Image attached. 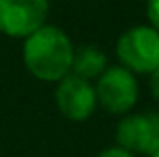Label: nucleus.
<instances>
[{"instance_id":"nucleus-1","label":"nucleus","mask_w":159,"mask_h":157,"mask_svg":"<svg viewBox=\"0 0 159 157\" xmlns=\"http://www.w3.org/2000/svg\"><path fill=\"white\" fill-rule=\"evenodd\" d=\"M75 47L70 38L57 26L44 24L30 36H26L22 59L30 75L39 81L58 83L70 73Z\"/></svg>"},{"instance_id":"nucleus-6","label":"nucleus","mask_w":159,"mask_h":157,"mask_svg":"<svg viewBox=\"0 0 159 157\" xmlns=\"http://www.w3.org/2000/svg\"><path fill=\"white\" fill-rule=\"evenodd\" d=\"M54 99H57V109L61 111V115L70 121L89 119L97 105V95L91 81L81 78L73 73L58 81Z\"/></svg>"},{"instance_id":"nucleus-8","label":"nucleus","mask_w":159,"mask_h":157,"mask_svg":"<svg viewBox=\"0 0 159 157\" xmlns=\"http://www.w3.org/2000/svg\"><path fill=\"white\" fill-rule=\"evenodd\" d=\"M147 18L151 26L159 30V0H147Z\"/></svg>"},{"instance_id":"nucleus-5","label":"nucleus","mask_w":159,"mask_h":157,"mask_svg":"<svg viewBox=\"0 0 159 157\" xmlns=\"http://www.w3.org/2000/svg\"><path fill=\"white\" fill-rule=\"evenodd\" d=\"M117 147L131 153L153 155L159 151V113L127 115L117 125Z\"/></svg>"},{"instance_id":"nucleus-10","label":"nucleus","mask_w":159,"mask_h":157,"mask_svg":"<svg viewBox=\"0 0 159 157\" xmlns=\"http://www.w3.org/2000/svg\"><path fill=\"white\" fill-rule=\"evenodd\" d=\"M149 89H151L153 99L159 103V69L151 73V81H149Z\"/></svg>"},{"instance_id":"nucleus-9","label":"nucleus","mask_w":159,"mask_h":157,"mask_svg":"<svg viewBox=\"0 0 159 157\" xmlns=\"http://www.w3.org/2000/svg\"><path fill=\"white\" fill-rule=\"evenodd\" d=\"M97 157H135L131 153V151L123 149V147H109V149H105L103 153H99Z\"/></svg>"},{"instance_id":"nucleus-4","label":"nucleus","mask_w":159,"mask_h":157,"mask_svg":"<svg viewBox=\"0 0 159 157\" xmlns=\"http://www.w3.org/2000/svg\"><path fill=\"white\" fill-rule=\"evenodd\" d=\"M48 14V0H0V32L12 38H26Z\"/></svg>"},{"instance_id":"nucleus-11","label":"nucleus","mask_w":159,"mask_h":157,"mask_svg":"<svg viewBox=\"0 0 159 157\" xmlns=\"http://www.w3.org/2000/svg\"><path fill=\"white\" fill-rule=\"evenodd\" d=\"M151 157H159V151H155V153H153V155H151Z\"/></svg>"},{"instance_id":"nucleus-7","label":"nucleus","mask_w":159,"mask_h":157,"mask_svg":"<svg viewBox=\"0 0 159 157\" xmlns=\"http://www.w3.org/2000/svg\"><path fill=\"white\" fill-rule=\"evenodd\" d=\"M105 69H107V56L99 47L83 44V47H79L75 51L73 65H70L73 75L91 81V78H99Z\"/></svg>"},{"instance_id":"nucleus-2","label":"nucleus","mask_w":159,"mask_h":157,"mask_svg":"<svg viewBox=\"0 0 159 157\" xmlns=\"http://www.w3.org/2000/svg\"><path fill=\"white\" fill-rule=\"evenodd\" d=\"M117 56L127 71L149 73L159 69V30L153 26H133L117 40Z\"/></svg>"},{"instance_id":"nucleus-3","label":"nucleus","mask_w":159,"mask_h":157,"mask_svg":"<svg viewBox=\"0 0 159 157\" xmlns=\"http://www.w3.org/2000/svg\"><path fill=\"white\" fill-rule=\"evenodd\" d=\"M97 103L111 115H125L131 111L137 103L139 87L131 71L125 67H111L105 69L97 81Z\"/></svg>"}]
</instances>
